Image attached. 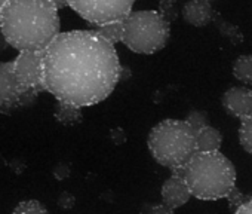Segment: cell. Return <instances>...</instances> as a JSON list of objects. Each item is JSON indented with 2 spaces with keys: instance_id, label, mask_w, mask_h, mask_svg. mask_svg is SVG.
Here are the masks:
<instances>
[{
  "instance_id": "11",
  "label": "cell",
  "mask_w": 252,
  "mask_h": 214,
  "mask_svg": "<svg viewBox=\"0 0 252 214\" xmlns=\"http://www.w3.org/2000/svg\"><path fill=\"white\" fill-rule=\"evenodd\" d=\"M183 18L193 27H205L212 21L214 9L208 0H189L183 6Z\"/></svg>"
},
{
  "instance_id": "18",
  "label": "cell",
  "mask_w": 252,
  "mask_h": 214,
  "mask_svg": "<svg viewBox=\"0 0 252 214\" xmlns=\"http://www.w3.org/2000/svg\"><path fill=\"white\" fill-rule=\"evenodd\" d=\"M14 213H21V214H45V213H48V210L45 208V205L42 202L34 201V199H29V201L20 202L14 208Z\"/></svg>"
},
{
  "instance_id": "14",
  "label": "cell",
  "mask_w": 252,
  "mask_h": 214,
  "mask_svg": "<svg viewBox=\"0 0 252 214\" xmlns=\"http://www.w3.org/2000/svg\"><path fill=\"white\" fill-rule=\"evenodd\" d=\"M212 21H214L215 27L218 29V32H220L225 39H228L233 45H239V43L243 42V35H242V32L239 30V27L230 24L228 21H225V20H224L218 12H215V11H214Z\"/></svg>"
},
{
  "instance_id": "12",
  "label": "cell",
  "mask_w": 252,
  "mask_h": 214,
  "mask_svg": "<svg viewBox=\"0 0 252 214\" xmlns=\"http://www.w3.org/2000/svg\"><path fill=\"white\" fill-rule=\"evenodd\" d=\"M194 144H196V152L220 150L222 144V134L217 128L208 124L194 133Z\"/></svg>"
},
{
  "instance_id": "27",
  "label": "cell",
  "mask_w": 252,
  "mask_h": 214,
  "mask_svg": "<svg viewBox=\"0 0 252 214\" xmlns=\"http://www.w3.org/2000/svg\"><path fill=\"white\" fill-rule=\"evenodd\" d=\"M208 2H212V0H208Z\"/></svg>"
},
{
  "instance_id": "1",
  "label": "cell",
  "mask_w": 252,
  "mask_h": 214,
  "mask_svg": "<svg viewBox=\"0 0 252 214\" xmlns=\"http://www.w3.org/2000/svg\"><path fill=\"white\" fill-rule=\"evenodd\" d=\"M120 74L114 45L95 30L58 33L42 51L43 89L82 109L104 101Z\"/></svg>"
},
{
  "instance_id": "21",
  "label": "cell",
  "mask_w": 252,
  "mask_h": 214,
  "mask_svg": "<svg viewBox=\"0 0 252 214\" xmlns=\"http://www.w3.org/2000/svg\"><path fill=\"white\" fill-rule=\"evenodd\" d=\"M237 214H252V196H245L242 202L234 208Z\"/></svg>"
},
{
  "instance_id": "7",
  "label": "cell",
  "mask_w": 252,
  "mask_h": 214,
  "mask_svg": "<svg viewBox=\"0 0 252 214\" xmlns=\"http://www.w3.org/2000/svg\"><path fill=\"white\" fill-rule=\"evenodd\" d=\"M36 97V94L21 88L15 77L12 61L0 63V110H14L29 106Z\"/></svg>"
},
{
  "instance_id": "24",
  "label": "cell",
  "mask_w": 252,
  "mask_h": 214,
  "mask_svg": "<svg viewBox=\"0 0 252 214\" xmlns=\"http://www.w3.org/2000/svg\"><path fill=\"white\" fill-rule=\"evenodd\" d=\"M110 137H111V140L114 142V144H122V143L126 140V136H125L123 130H120V128L113 130L111 134H110Z\"/></svg>"
},
{
  "instance_id": "8",
  "label": "cell",
  "mask_w": 252,
  "mask_h": 214,
  "mask_svg": "<svg viewBox=\"0 0 252 214\" xmlns=\"http://www.w3.org/2000/svg\"><path fill=\"white\" fill-rule=\"evenodd\" d=\"M14 63V73L27 92L39 95L43 89L42 80V51H20Z\"/></svg>"
},
{
  "instance_id": "25",
  "label": "cell",
  "mask_w": 252,
  "mask_h": 214,
  "mask_svg": "<svg viewBox=\"0 0 252 214\" xmlns=\"http://www.w3.org/2000/svg\"><path fill=\"white\" fill-rule=\"evenodd\" d=\"M6 46H9V43H8V40L5 39V36H3V33L0 32V51H3Z\"/></svg>"
},
{
  "instance_id": "5",
  "label": "cell",
  "mask_w": 252,
  "mask_h": 214,
  "mask_svg": "<svg viewBox=\"0 0 252 214\" xmlns=\"http://www.w3.org/2000/svg\"><path fill=\"white\" fill-rule=\"evenodd\" d=\"M171 26L158 11H135L122 20L120 42L135 54H156L169 40Z\"/></svg>"
},
{
  "instance_id": "3",
  "label": "cell",
  "mask_w": 252,
  "mask_h": 214,
  "mask_svg": "<svg viewBox=\"0 0 252 214\" xmlns=\"http://www.w3.org/2000/svg\"><path fill=\"white\" fill-rule=\"evenodd\" d=\"M187 183L191 196L202 201L227 198L236 186V168L220 150L194 152L180 168L172 170Z\"/></svg>"
},
{
  "instance_id": "4",
  "label": "cell",
  "mask_w": 252,
  "mask_h": 214,
  "mask_svg": "<svg viewBox=\"0 0 252 214\" xmlns=\"http://www.w3.org/2000/svg\"><path fill=\"white\" fill-rule=\"evenodd\" d=\"M155 161L166 168L183 167L196 152L194 131L183 119H165L152 128L147 139Z\"/></svg>"
},
{
  "instance_id": "19",
  "label": "cell",
  "mask_w": 252,
  "mask_h": 214,
  "mask_svg": "<svg viewBox=\"0 0 252 214\" xmlns=\"http://www.w3.org/2000/svg\"><path fill=\"white\" fill-rule=\"evenodd\" d=\"M184 121H186V122L191 127V130L196 133V131L200 130L202 127L208 125V115H206V112H203V110L194 109V110H191V112L187 115V118H186Z\"/></svg>"
},
{
  "instance_id": "20",
  "label": "cell",
  "mask_w": 252,
  "mask_h": 214,
  "mask_svg": "<svg viewBox=\"0 0 252 214\" xmlns=\"http://www.w3.org/2000/svg\"><path fill=\"white\" fill-rule=\"evenodd\" d=\"M158 12L171 24L178 17L177 0H160V5H159V11Z\"/></svg>"
},
{
  "instance_id": "16",
  "label": "cell",
  "mask_w": 252,
  "mask_h": 214,
  "mask_svg": "<svg viewBox=\"0 0 252 214\" xmlns=\"http://www.w3.org/2000/svg\"><path fill=\"white\" fill-rule=\"evenodd\" d=\"M95 32L101 37L108 40L110 43L116 45L122 39V20L110 21V23H105V24H101V26H95Z\"/></svg>"
},
{
  "instance_id": "2",
  "label": "cell",
  "mask_w": 252,
  "mask_h": 214,
  "mask_svg": "<svg viewBox=\"0 0 252 214\" xmlns=\"http://www.w3.org/2000/svg\"><path fill=\"white\" fill-rule=\"evenodd\" d=\"M0 32L18 51H43L60 33L58 8L54 0H6Z\"/></svg>"
},
{
  "instance_id": "9",
  "label": "cell",
  "mask_w": 252,
  "mask_h": 214,
  "mask_svg": "<svg viewBox=\"0 0 252 214\" xmlns=\"http://www.w3.org/2000/svg\"><path fill=\"white\" fill-rule=\"evenodd\" d=\"M222 109L227 115L243 119L252 115V89L246 86H233L221 98Z\"/></svg>"
},
{
  "instance_id": "23",
  "label": "cell",
  "mask_w": 252,
  "mask_h": 214,
  "mask_svg": "<svg viewBox=\"0 0 252 214\" xmlns=\"http://www.w3.org/2000/svg\"><path fill=\"white\" fill-rule=\"evenodd\" d=\"M58 204L64 208H71L74 205V196H71L70 193H63L58 199Z\"/></svg>"
},
{
  "instance_id": "6",
  "label": "cell",
  "mask_w": 252,
  "mask_h": 214,
  "mask_svg": "<svg viewBox=\"0 0 252 214\" xmlns=\"http://www.w3.org/2000/svg\"><path fill=\"white\" fill-rule=\"evenodd\" d=\"M135 0H65L79 17L92 26L123 20L132 11Z\"/></svg>"
},
{
  "instance_id": "13",
  "label": "cell",
  "mask_w": 252,
  "mask_h": 214,
  "mask_svg": "<svg viewBox=\"0 0 252 214\" xmlns=\"http://www.w3.org/2000/svg\"><path fill=\"white\" fill-rule=\"evenodd\" d=\"M54 116H55L57 122H60L64 127L79 125L82 122V119H83L82 107L70 104V103L58 101V100H57V104H55Z\"/></svg>"
},
{
  "instance_id": "22",
  "label": "cell",
  "mask_w": 252,
  "mask_h": 214,
  "mask_svg": "<svg viewBox=\"0 0 252 214\" xmlns=\"http://www.w3.org/2000/svg\"><path fill=\"white\" fill-rule=\"evenodd\" d=\"M144 213H174L169 207H166L163 202L162 204H147V207L143 208Z\"/></svg>"
},
{
  "instance_id": "10",
  "label": "cell",
  "mask_w": 252,
  "mask_h": 214,
  "mask_svg": "<svg viewBox=\"0 0 252 214\" xmlns=\"http://www.w3.org/2000/svg\"><path fill=\"white\" fill-rule=\"evenodd\" d=\"M160 193H162V202L174 211L183 207L184 204H187L189 199L191 198L187 183L177 173H172V176L168 180H165Z\"/></svg>"
},
{
  "instance_id": "17",
  "label": "cell",
  "mask_w": 252,
  "mask_h": 214,
  "mask_svg": "<svg viewBox=\"0 0 252 214\" xmlns=\"http://www.w3.org/2000/svg\"><path fill=\"white\" fill-rule=\"evenodd\" d=\"M239 142L245 152L252 155V115L240 119L239 128Z\"/></svg>"
},
{
  "instance_id": "26",
  "label": "cell",
  "mask_w": 252,
  "mask_h": 214,
  "mask_svg": "<svg viewBox=\"0 0 252 214\" xmlns=\"http://www.w3.org/2000/svg\"><path fill=\"white\" fill-rule=\"evenodd\" d=\"M6 2V0H0V8H2L3 6V3Z\"/></svg>"
},
{
  "instance_id": "15",
  "label": "cell",
  "mask_w": 252,
  "mask_h": 214,
  "mask_svg": "<svg viewBox=\"0 0 252 214\" xmlns=\"http://www.w3.org/2000/svg\"><path fill=\"white\" fill-rule=\"evenodd\" d=\"M233 76L243 85H252V55H240L233 64Z\"/></svg>"
}]
</instances>
